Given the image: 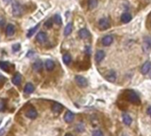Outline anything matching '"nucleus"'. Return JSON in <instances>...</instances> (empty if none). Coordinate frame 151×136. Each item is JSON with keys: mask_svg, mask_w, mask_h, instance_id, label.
Wrapping results in <instances>:
<instances>
[{"mask_svg": "<svg viewBox=\"0 0 151 136\" xmlns=\"http://www.w3.org/2000/svg\"><path fill=\"white\" fill-rule=\"evenodd\" d=\"M124 95H125V98L127 99V101H129L132 103L134 104H140V99L138 96V94L133 91L132 89H128L124 92Z\"/></svg>", "mask_w": 151, "mask_h": 136, "instance_id": "nucleus-1", "label": "nucleus"}, {"mask_svg": "<svg viewBox=\"0 0 151 136\" xmlns=\"http://www.w3.org/2000/svg\"><path fill=\"white\" fill-rule=\"evenodd\" d=\"M12 9H13V14L16 17H20L23 14V12H24L23 6L19 2H13L12 5Z\"/></svg>", "mask_w": 151, "mask_h": 136, "instance_id": "nucleus-2", "label": "nucleus"}, {"mask_svg": "<svg viewBox=\"0 0 151 136\" xmlns=\"http://www.w3.org/2000/svg\"><path fill=\"white\" fill-rule=\"evenodd\" d=\"M110 27V21L108 18H102L99 21V28L101 29V30H106L109 29Z\"/></svg>", "mask_w": 151, "mask_h": 136, "instance_id": "nucleus-3", "label": "nucleus"}, {"mask_svg": "<svg viewBox=\"0 0 151 136\" xmlns=\"http://www.w3.org/2000/svg\"><path fill=\"white\" fill-rule=\"evenodd\" d=\"M75 80H76V82L77 84L79 86V87H81V88H85L87 85H88V82H87V80L81 76V75H77L75 77Z\"/></svg>", "mask_w": 151, "mask_h": 136, "instance_id": "nucleus-4", "label": "nucleus"}, {"mask_svg": "<svg viewBox=\"0 0 151 136\" xmlns=\"http://www.w3.org/2000/svg\"><path fill=\"white\" fill-rule=\"evenodd\" d=\"M151 69V63L149 61H147L145 62L143 65H142L141 68H140V72H141V74H148L149 71Z\"/></svg>", "mask_w": 151, "mask_h": 136, "instance_id": "nucleus-5", "label": "nucleus"}, {"mask_svg": "<svg viewBox=\"0 0 151 136\" xmlns=\"http://www.w3.org/2000/svg\"><path fill=\"white\" fill-rule=\"evenodd\" d=\"M25 115H26L27 117H29V119H35L36 117H38V111H36L34 108H30V109H29V110L26 111Z\"/></svg>", "mask_w": 151, "mask_h": 136, "instance_id": "nucleus-6", "label": "nucleus"}, {"mask_svg": "<svg viewBox=\"0 0 151 136\" xmlns=\"http://www.w3.org/2000/svg\"><path fill=\"white\" fill-rule=\"evenodd\" d=\"M113 41H114L113 36L108 34V35L104 36V37L102 38V40H101V43L104 45V46H109V45H111V43L113 42Z\"/></svg>", "mask_w": 151, "mask_h": 136, "instance_id": "nucleus-7", "label": "nucleus"}, {"mask_svg": "<svg viewBox=\"0 0 151 136\" xmlns=\"http://www.w3.org/2000/svg\"><path fill=\"white\" fill-rule=\"evenodd\" d=\"M32 67H33V69H34L35 72H42L43 67H44V66H43V62H42L41 60H37V61H36L34 64H33Z\"/></svg>", "mask_w": 151, "mask_h": 136, "instance_id": "nucleus-8", "label": "nucleus"}, {"mask_svg": "<svg viewBox=\"0 0 151 136\" xmlns=\"http://www.w3.org/2000/svg\"><path fill=\"white\" fill-rule=\"evenodd\" d=\"M47 40V34L44 32H39L37 34V41L40 43H44Z\"/></svg>", "mask_w": 151, "mask_h": 136, "instance_id": "nucleus-9", "label": "nucleus"}, {"mask_svg": "<svg viewBox=\"0 0 151 136\" xmlns=\"http://www.w3.org/2000/svg\"><path fill=\"white\" fill-rule=\"evenodd\" d=\"M105 58V52L103 50H98L95 54V61L97 63L101 62Z\"/></svg>", "mask_w": 151, "mask_h": 136, "instance_id": "nucleus-10", "label": "nucleus"}, {"mask_svg": "<svg viewBox=\"0 0 151 136\" xmlns=\"http://www.w3.org/2000/svg\"><path fill=\"white\" fill-rule=\"evenodd\" d=\"M132 21V15L129 13H123L121 15V21L123 23H128Z\"/></svg>", "mask_w": 151, "mask_h": 136, "instance_id": "nucleus-11", "label": "nucleus"}, {"mask_svg": "<svg viewBox=\"0 0 151 136\" xmlns=\"http://www.w3.org/2000/svg\"><path fill=\"white\" fill-rule=\"evenodd\" d=\"M106 79L108 80L110 82H115V79H117V75H115V72L111 70L108 72V74L106 75Z\"/></svg>", "mask_w": 151, "mask_h": 136, "instance_id": "nucleus-12", "label": "nucleus"}, {"mask_svg": "<svg viewBox=\"0 0 151 136\" xmlns=\"http://www.w3.org/2000/svg\"><path fill=\"white\" fill-rule=\"evenodd\" d=\"M15 32V29H14V26L13 24H8L6 27V29H5V34L7 36H12L13 35Z\"/></svg>", "mask_w": 151, "mask_h": 136, "instance_id": "nucleus-13", "label": "nucleus"}, {"mask_svg": "<svg viewBox=\"0 0 151 136\" xmlns=\"http://www.w3.org/2000/svg\"><path fill=\"white\" fill-rule=\"evenodd\" d=\"M122 117H123V122L124 125H130L132 124V117H131V116H130L129 114H127V113H123Z\"/></svg>", "mask_w": 151, "mask_h": 136, "instance_id": "nucleus-14", "label": "nucleus"}, {"mask_svg": "<svg viewBox=\"0 0 151 136\" xmlns=\"http://www.w3.org/2000/svg\"><path fill=\"white\" fill-rule=\"evenodd\" d=\"M34 90H35V87L32 83H27L24 87V92L26 94H31L34 92Z\"/></svg>", "mask_w": 151, "mask_h": 136, "instance_id": "nucleus-15", "label": "nucleus"}, {"mask_svg": "<svg viewBox=\"0 0 151 136\" xmlns=\"http://www.w3.org/2000/svg\"><path fill=\"white\" fill-rule=\"evenodd\" d=\"M64 120H65L67 123H71V122L74 120V114L71 112V111H68L65 113V115H64Z\"/></svg>", "mask_w": 151, "mask_h": 136, "instance_id": "nucleus-16", "label": "nucleus"}, {"mask_svg": "<svg viewBox=\"0 0 151 136\" xmlns=\"http://www.w3.org/2000/svg\"><path fill=\"white\" fill-rule=\"evenodd\" d=\"M12 81H13V83L15 85V86H19L21 82V75L20 74H16L13 79H12Z\"/></svg>", "mask_w": 151, "mask_h": 136, "instance_id": "nucleus-17", "label": "nucleus"}, {"mask_svg": "<svg viewBox=\"0 0 151 136\" xmlns=\"http://www.w3.org/2000/svg\"><path fill=\"white\" fill-rule=\"evenodd\" d=\"M78 34H79L80 38H82V39H86L90 36V33H89V31L86 29H82L79 31Z\"/></svg>", "mask_w": 151, "mask_h": 136, "instance_id": "nucleus-18", "label": "nucleus"}, {"mask_svg": "<svg viewBox=\"0 0 151 136\" xmlns=\"http://www.w3.org/2000/svg\"><path fill=\"white\" fill-rule=\"evenodd\" d=\"M72 30H73V24L69 22L67 24V26L65 27V29H64V35L65 36H68L71 33H72Z\"/></svg>", "mask_w": 151, "mask_h": 136, "instance_id": "nucleus-19", "label": "nucleus"}, {"mask_svg": "<svg viewBox=\"0 0 151 136\" xmlns=\"http://www.w3.org/2000/svg\"><path fill=\"white\" fill-rule=\"evenodd\" d=\"M44 66H46V68L47 71H52V70H53V68H54L55 64H54V62H53L52 60L47 59L46 61V64H44Z\"/></svg>", "mask_w": 151, "mask_h": 136, "instance_id": "nucleus-20", "label": "nucleus"}, {"mask_svg": "<svg viewBox=\"0 0 151 136\" xmlns=\"http://www.w3.org/2000/svg\"><path fill=\"white\" fill-rule=\"evenodd\" d=\"M62 109H63V106H62L60 103H54L52 105V111L53 112H55V113H60L61 111H62Z\"/></svg>", "mask_w": 151, "mask_h": 136, "instance_id": "nucleus-21", "label": "nucleus"}, {"mask_svg": "<svg viewBox=\"0 0 151 136\" xmlns=\"http://www.w3.org/2000/svg\"><path fill=\"white\" fill-rule=\"evenodd\" d=\"M144 39V45L148 50L151 49V36H145Z\"/></svg>", "mask_w": 151, "mask_h": 136, "instance_id": "nucleus-22", "label": "nucleus"}, {"mask_svg": "<svg viewBox=\"0 0 151 136\" xmlns=\"http://www.w3.org/2000/svg\"><path fill=\"white\" fill-rule=\"evenodd\" d=\"M39 26H40V24L38 23L37 26H36V27H34V28H32V29H30V30H29V32H28V34H27V37H31V36L36 33V32H37V30L38 29V28H39Z\"/></svg>", "mask_w": 151, "mask_h": 136, "instance_id": "nucleus-23", "label": "nucleus"}, {"mask_svg": "<svg viewBox=\"0 0 151 136\" xmlns=\"http://www.w3.org/2000/svg\"><path fill=\"white\" fill-rule=\"evenodd\" d=\"M0 68H1L2 70H4V71H5V72H8L9 63L5 62V61H0Z\"/></svg>", "mask_w": 151, "mask_h": 136, "instance_id": "nucleus-24", "label": "nucleus"}, {"mask_svg": "<svg viewBox=\"0 0 151 136\" xmlns=\"http://www.w3.org/2000/svg\"><path fill=\"white\" fill-rule=\"evenodd\" d=\"M98 5V0H88V6L90 9H94Z\"/></svg>", "mask_w": 151, "mask_h": 136, "instance_id": "nucleus-25", "label": "nucleus"}, {"mask_svg": "<svg viewBox=\"0 0 151 136\" xmlns=\"http://www.w3.org/2000/svg\"><path fill=\"white\" fill-rule=\"evenodd\" d=\"M62 60H63V63L65 65H68L70 61H71V56L69 55V54H64L63 57H62Z\"/></svg>", "mask_w": 151, "mask_h": 136, "instance_id": "nucleus-26", "label": "nucleus"}, {"mask_svg": "<svg viewBox=\"0 0 151 136\" xmlns=\"http://www.w3.org/2000/svg\"><path fill=\"white\" fill-rule=\"evenodd\" d=\"M53 20H54L55 23L58 25H61L62 24V21H61V17L60 14H55L54 17H53Z\"/></svg>", "mask_w": 151, "mask_h": 136, "instance_id": "nucleus-27", "label": "nucleus"}, {"mask_svg": "<svg viewBox=\"0 0 151 136\" xmlns=\"http://www.w3.org/2000/svg\"><path fill=\"white\" fill-rule=\"evenodd\" d=\"M21 50V44L20 43H16L13 45V51H19Z\"/></svg>", "mask_w": 151, "mask_h": 136, "instance_id": "nucleus-28", "label": "nucleus"}, {"mask_svg": "<svg viewBox=\"0 0 151 136\" xmlns=\"http://www.w3.org/2000/svg\"><path fill=\"white\" fill-rule=\"evenodd\" d=\"M77 131V132H83L85 130V127H84V125L83 124H78L77 125V127H76Z\"/></svg>", "mask_w": 151, "mask_h": 136, "instance_id": "nucleus-29", "label": "nucleus"}, {"mask_svg": "<svg viewBox=\"0 0 151 136\" xmlns=\"http://www.w3.org/2000/svg\"><path fill=\"white\" fill-rule=\"evenodd\" d=\"M93 136H104V134L101 130H95L93 133Z\"/></svg>", "mask_w": 151, "mask_h": 136, "instance_id": "nucleus-30", "label": "nucleus"}, {"mask_svg": "<svg viewBox=\"0 0 151 136\" xmlns=\"http://www.w3.org/2000/svg\"><path fill=\"white\" fill-rule=\"evenodd\" d=\"M44 26H46V28H47V29L52 28V20H48L46 23H44Z\"/></svg>", "mask_w": 151, "mask_h": 136, "instance_id": "nucleus-31", "label": "nucleus"}, {"mask_svg": "<svg viewBox=\"0 0 151 136\" xmlns=\"http://www.w3.org/2000/svg\"><path fill=\"white\" fill-rule=\"evenodd\" d=\"M5 108V105L4 101H3V100H0V111H3Z\"/></svg>", "mask_w": 151, "mask_h": 136, "instance_id": "nucleus-32", "label": "nucleus"}, {"mask_svg": "<svg viewBox=\"0 0 151 136\" xmlns=\"http://www.w3.org/2000/svg\"><path fill=\"white\" fill-rule=\"evenodd\" d=\"M5 19H4V18H2V17H0V27H3L5 25Z\"/></svg>", "mask_w": 151, "mask_h": 136, "instance_id": "nucleus-33", "label": "nucleus"}, {"mask_svg": "<svg viewBox=\"0 0 151 136\" xmlns=\"http://www.w3.org/2000/svg\"><path fill=\"white\" fill-rule=\"evenodd\" d=\"M148 114L151 117V106L148 107Z\"/></svg>", "mask_w": 151, "mask_h": 136, "instance_id": "nucleus-34", "label": "nucleus"}, {"mask_svg": "<svg viewBox=\"0 0 151 136\" xmlns=\"http://www.w3.org/2000/svg\"><path fill=\"white\" fill-rule=\"evenodd\" d=\"M3 1H4L5 3L8 4V3H11V2H13V0H3Z\"/></svg>", "mask_w": 151, "mask_h": 136, "instance_id": "nucleus-35", "label": "nucleus"}, {"mask_svg": "<svg viewBox=\"0 0 151 136\" xmlns=\"http://www.w3.org/2000/svg\"><path fill=\"white\" fill-rule=\"evenodd\" d=\"M65 136H73V135H72V134H70V133H67Z\"/></svg>", "mask_w": 151, "mask_h": 136, "instance_id": "nucleus-36", "label": "nucleus"}, {"mask_svg": "<svg viewBox=\"0 0 151 136\" xmlns=\"http://www.w3.org/2000/svg\"><path fill=\"white\" fill-rule=\"evenodd\" d=\"M149 76H150V79H151V72H150V75Z\"/></svg>", "mask_w": 151, "mask_h": 136, "instance_id": "nucleus-37", "label": "nucleus"}, {"mask_svg": "<svg viewBox=\"0 0 151 136\" xmlns=\"http://www.w3.org/2000/svg\"><path fill=\"white\" fill-rule=\"evenodd\" d=\"M150 25H151V21H150Z\"/></svg>", "mask_w": 151, "mask_h": 136, "instance_id": "nucleus-38", "label": "nucleus"}]
</instances>
